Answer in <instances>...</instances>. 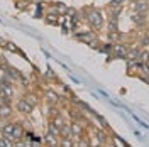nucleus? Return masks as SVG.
<instances>
[{
  "label": "nucleus",
  "mask_w": 149,
  "mask_h": 147,
  "mask_svg": "<svg viewBox=\"0 0 149 147\" xmlns=\"http://www.w3.org/2000/svg\"><path fill=\"white\" fill-rule=\"evenodd\" d=\"M86 20L90 22V26H92L95 31H100L102 26H103V17L98 10H90L88 15H86Z\"/></svg>",
  "instance_id": "nucleus-1"
},
{
  "label": "nucleus",
  "mask_w": 149,
  "mask_h": 147,
  "mask_svg": "<svg viewBox=\"0 0 149 147\" xmlns=\"http://www.w3.org/2000/svg\"><path fill=\"white\" fill-rule=\"evenodd\" d=\"M17 110L22 112V113H31V112L34 110V105L29 100L22 98V100H19V103H17Z\"/></svg>",
  "instance_id": "nucleus-2"
},
{
  "label": "nucleus",
  "mask_w": 149,
  "mask_h": 147,
  "mask_svg": "<svg viewBox=\"0 0 149 147\" xmlns=\"http://www.w3.org/2000/svg\"><path fill=\"white\" fill-rule=\"evenodd\" d=\"M132 9L136 10V12H148L149 3L146 2V0H136V2L132 3Z\"/></svg>",
  "instance_id": "nucleus-3"
},
{
  "label": "nucleus",
  "mask_w": 149,
  "mask_h": 147,
  "mask_svg": "<svg viewBox=\"0 0 149 147\" xmlns=\"http://www.w3.org/2000/svg\"><path fill=\"white\" fill-rule=\"evenodd\" d=\"M113 56L115 58H127V47L124 46V44L113 46Z\"/></svg>",
  "instance_id": "nucleus-4"
},
{
  "label": "nucleus",
  "mask_w": 149,
  "mask_h": 147,
  "mask_svg": "<svg viewBox=\"0 0 149 147\" xmlns=\"http://www.w3.org/2000/svg\"><path fill=\"white\" fill-rule=\"evenodd\" d=\"M10 115H12V108L9 107V103H0V117L7 119Z\"/></svg>",
  "instance_id": "nucleus-5"
},
{
  "label": "nucleus",
  "mask_w": 149,
  "mask_h": 147,
  "mask_svg": "<svg viewBox=\"0 0 149 147\" xmlns=\"http://www.w3.org/2000/svg\"><path fill=\"white\" fill-rule=\"evenodd\" d=\"M132 20H134L136 24H144V20H146V12H136V14L132 15Z\"/></svg>",
  "instance_id": "nucleus-6"
},
{
  "label": "nucleus",
  "mask_w": 149,
  "mask_h": 147,
  "mask_svg": "<svg viewBox=\"0 0 149 147\" xmlns=\"http://www.w3.org/2000/svg\"><path fill=\"white\" fill-rule=\"evenodd\" d=\"M71 134H73L74 137H81V134H83L81 125L80 123H71Z\"/></svg>",
  "instance_id": "nucleus-7"
},
{
  "label": "nucleus",
  "mask_w": 149,
  "mask_h": 147,
  "mask_svg": "<svg viewBox=\"0 0 149 147\" xmlns=\"http://www.w3.org/2000/svg\"><path fill=\"white\" fill-rule=\"evenodd\" d=\"M61 135H63V137H73V134H71V125H70V123H65V125L61 127Z\"/></svg>",
  "instance_id": "nucleus-8"
},
{
  "label": "nucleus",
  "mask_w": 149,
  "mask_h": 147,
  "mask_svg": "<svg viewBox=\"0 0 149 147\" xmlns=\"http://www.w3.org/2000/svg\"><path fill=\"white\" fill-rule=\"evenodd\" d=\"M14 127H15V123H9V125H5L2 132H3V135L5 137H12V134H14Z\"/></svg>",
  "instance_id": "nucleus-9"
},
{
  "label": "nucleus",
  "mask_w": 149,
  "mask_h": 147,
  "mask_svg": "<svg viewBox=\"0 0 149 147\" xmlns=\"http://www.w3.org/2000/svg\"><path fill=\"white\" fill-rule=\"evenodd\" d=\"M76 37L81 39V41H86V42H90L92 39H95V36H93L92 32H81V34H76Z\"/></svg>",
  "instance_id": "nucleus-10"
},
{
  "label": "nucleus",
  "mask_w": 149,
  "mask_h": 147,
  "mask_svg": "<svg viewBox=\"0 0 149 147\" xmlns=\"http://www.w3.org/2000/svg\"><path fill=\"white\" fill-rule=\"evenodd\" d=\"M22 134H24V132H22V127H20L19 123H15V127H14V134H12V139H15V140H17V139H22Z\"/></svg>",
  "instance_id": "nucleus-11"
},
{
  "label": "nucleus",
  "mask_w": 149,
  "mask_h": 147,
  "mask_svg": "<svg viewBox=\"0 0 149 147\" xmlns=\"http://www.w3.org/2000/svg\"><path fill=\"white\" fill-rule=\"evenodd\" d=\"M49 132H51L53 135H56V137H58V135H61V129L56 125L54 122H51V123H49Z\"/></svg>",
  "instance_id": "nucleus-12"
},
{
  "label": "nucleus",
  "mask_w": 149,
  "mask_h": 147,
  "mask_svg": "<svg viewBox=\"0 0 149 147\" xmlns=\"http://www.w3.org/2000/svg\"><path fill=\"white\" fill-rule=\"evenodd\" d=\"M139 49H136V47H134V49H130V51H127V59H137V58H139Z\"/></svg>",
  "instance_id": "nucleus-13"
},
{
  "label": "nucleus",
  "mask_w": 149,
  "mask_h": 147,
  "mask_svg": "<svg viewBox=\"0 0 149 147\" xmlns=\"http://www.w3.org/2000/svg\"><path fill=\"white\" fill-rule=\"evenodd\" d=\"M46 142L47 144H51V146H58V139H56V135H53L51 132L46 135Z\"/></svg>",
  "instance_id": "nucleus-14"
},
{
  "label": "nucleus",
  "mask_w": 149,
  "mask_h": 147,
  "mask_svg": "<svg viewBox=\"0 0 149 147\" xmlns=\"http://www.w3.org/2000/svg\"><path fill=\"white\" fill-rule=\"evenodd\" d=\"M137 61H139V63H148V61H149V53H148V51H142V53H139Z\"/></svg>",
  "instance_id": "nucleus-15"
},
{
  "label": "nucleus",
  "mask_w": 149,
  "mask_h": 147,
  "mask_svg": "<svg viewBox=\"0 0 149 147\" xmlns=\"http://www.w3.org/2000/svg\"><path fill=\"white\" fill-rule=\"evenodd\" d=\"M46 22H47V24H58V22H59V19H58V15L51 14V15H47V17H46Z\"/></svg>",
  "instance_id": "nucleus-16"
},
{
  "label": "nucleus",
  "mask_w": 149,
  "mask_h": 147,
  "mask_svg": "<svg viewBox=\"0 0 149 147\" xmlns=\"http://www.w3.org/2000/svg\"><path fill=\"white\" fill-rule=\"evenodd\" d=\"M119 37H120L119 31H109V39H110V41H117Z\"/></svg>",
  "instance_id": "nucleus-17"
},
{
  "label": "nucleus",
  "mask_w": 149,
  "mask_h": 147,
  "mask_svg": "<svg viewBox=\"0 0 149 147\" xmlns=\"http://www.w3.org/2000/svg\"><path fill=\"white\" fill-rule=\"evenodd\" d=\"M97 137H98V140H100V144H105V142H107V135L103 134L102 130H98V132H97Z\"/></svg>",
  "instance_id": "nucleus-18"
},
{
  "label": "nucleus",
  "mask_w": 149,
  "mask_h": 147,
  "mask_svg": "<svg viewBox=\"0 0 149 147\" xmlns=\"http://www.w3.org/2000/svg\"><path fill=\"white\" fill-rule=\"evenodd\" d=\"M100 51H102V53H110V51H113V46H112V42H109V44H105L103 47H100Z\"/></svg>",
  "instance_id": "nucleus-19"
},
{
  "label": "nucleus",
  "mask_w": 149,
  "mask_h": 147,
  "mask_svg": "<svg viewBox=\"0 0 149 147\" xmlns=\"http://www.w3.org/2000/svg\"><path fill=\"white\" fill-rule=\"evenodd\" d=\"M5 47H7V49H10V51H14V53H17V51H19L17 46H14L12 42H5Z\"/></svg>",
  "instance_id": "nucleus-20"
},
{
  "label": "nucleus",
  "mask_w": 149,
  "mask_h": 147,
  "mask_svg": "<svg viewBox=\"0 0 149 147\" xmlns=\"http://www.w3.org/2000/svg\"><path fill=\"white\" fill-rule=\"evenodd\" d=\"M122 2H124V0H112V2H110V7H113V9H115V7H120Z\"/></svg>",
  "instance_id": "nucleus-21"
},
{
  "label": "nucleus",
  "mask_w": 149,
  "mask_h": 147,
  "mask_svg": "<svg viewBox=\"0 0 149 147\" xmlns=\"http://www.w3.org/2000/svg\"><path fill=\"white\" fill-rule=\"evenodd\" d=\"M61 144H63V146H73V142H71V140H70V137H65V140H63V142H61Z\"/></svg>",
  "instance_id": "nucleus-22"
},
{
  "label": "nucleus",
  "mask_w": 149,
  "mask_h": 147,
  "mask_svg": "<svg viewBox=\"0 0 149 147\" xmlns=\"http://www.w3.org/2000/svg\"><path fill=\"white\" fill-rule=\"evenodd\" d=\"M148 44H149V36L142 37V46H148Z\"/></svg>",
  "instance_id": "nucleus-23"
},
{
  "label": "nucleus",
  "mask_w": 149,
  "mask_h": 147,
  "mask_svg": "<svg viewBox=\"0 0 149 147\" xmlns=\"http://www.w3.org/2000/svg\"><path fill=\"white\" fill-rule=\"evenodd\" d=\"M0 146H10V142H9V140H5V139H3V140H0Z\"/></svg>",
  "instance_id": "nucleus-24"
},
{
  "label": "nucleus",
  "mask_w": 149,
  "mask_h": 147,
  "mask_svg": "<svg viewBox=\"0 0 149 147\" xmlns=\"http://www.w3.org/2000/svg\"><path fill=\"white\" fill-rule=\"evenodd\" d=\"M78 144H80V146H88V144H90V142H88V140H80V142H78Z\"/></svg>",
  "instance_id": "nucleus-25"
},
{
  "label": "nucleus",
  "mask_w": 149,
  "mask_h": 147,
  "mask_svg": "<svg viewBox=\"0 0 149 147\" xmlns=\"http://www.w3.org/2000/svg\"><path fill=\"white\" fill-rule=\"evenodd\" d=\"M3 88H5V83H3V81H0V93L3 92Z\"/></svg>",
  "instance_id": "nucleus-26"
}]
</instances>
